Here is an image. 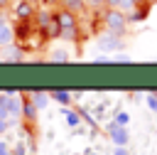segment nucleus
<instances>
[{
  "instance_id": "obj_1",
  "label": "nucleus",
  "mask_w": 157,
  "mask_h": 155,
  "mask_svg": "<svg viewBox=\"0 0 157 155\" xmlns=\"http://www.w3.org/2000/svg\"><path fill=\"white\" fill-rule=\"evenodd\" d=\"M101 20L105 25V32H113L118 37H123L125 30H128V15L120 12V10H115V7H105L101 12Z\"/></svg>"
},
{
  "instance_id": "obj_2",
  "label": "nucleus",
  "mask_w": 157,
  "mask_h": 155,
  "mask_svg": "<svg viewBox=\"0 0 157 155\" xmlns=\"http://www.w3.org/2000/svg\"><path fill=\"white\" fill-rule=\"evenodd\" d=\"M56 15V22H59V27H61V39H66V42H76L78 39V15H74V12H69V10H59V12H54Z\"/></svg>"
},
{
  "instance_id": "obj_3",
  "label": "nucleus",
  "mask_w": 157,
  "mask_h": 155,
  "mask_svg": "<svg viewBox=\"0 0 157 155\" xmlns=\"http://www.w3.org/2000/svg\"><path fill=\"white\" fill-rule=\"evenodd\" d=\"M120 47H123V39H120L118 34H113V32L98 34V49H101V52H118Z\"/></svg>"
},
{
  "instance_id": "obj_4",
  "label": "nucleus",
  "mask_w": 157,
  "mask_h": 155,
  "mask_svg": "<svg viewBox=\"0 0 157 155\" xmlns=\"http://www.w3.org/2000/svg\"><path fill=\"white\" fill-rule=\"evenodd\" d=\"M108 135H110V140H113L115 145H128V140H130L128 128H125V125H118L115 121L108 125Z\"/></svg>"
},
{
  "instance_id": "obj_5",
  "label": "nucleus",
  "mask_w": 157,
  "mask_h": 155,
  "mask_svg": "<svg viewBox=\"0 0 157 155\" xmlns=\"http://www.w3.org/2000/svg\"><path fill=\"white\" fill-rule=\"evenodd\" d=\"M15 15H17L20 22H25V20H34L37 10H34V5H32L29 0H20V2L15 5Z\"/></svg>"
},
{
  "instance_id": "obj_6",
  "label": "nucleus",
  "mask_w": 157,
  "mask_h": 155,
  "mask_svg": "<svg viewBox=\"0 0 157 155\" xmlns=\"http://www.w3.org/2000/svg\"><path fill=\"white\" fill-rule=\"evenodd\" d=\"M12 42H15V27L5 17H0V49L2 47H10Z\"/></svg>"
},
{
  "instance_id": "obj_7",
  "label": "nucleus",
  "mask_w": 157,
  "mask_h": 155,
  "mask_svg": "<svg viewBox=\"0 0 157 155\" xmlns=\"http://www.w3.org/2000/svg\"><path fill=\"white\" fill-rule=\"evenodd\" d=\"M2 54V62H22L25 59V49L17 47V44H10V47H2L0 49Z\"/></svg>"
},
{
  "instance_id": "obj_8",
  "label": "nucleus",
  "mask_w": 157,
  "mask_h": 155,
  "mask_svg": "<svg viewBox=\"0 0 157 155\" xmlns=\"http://www.w3.org/2000/svg\"><path fill=\"white\" fill-rule=\"evenodd\" d=\"M37 111H39V108L32 103V98H29V96H27V98H22V118H25V121H29V123H32V121L37 118Z\"/></svg>"
},
{
  "instance_id": "obj_9",
  "label": "nucleus",
  "mask_w": 157,
  "mask_h": 155,
  "mask_svg": "<svg viewBox=\"0 0 157 155\" xmlns=\"http://www.w3.org/2000/svg\"><path fill=\"white\" fill-rule=\"evenodd\" d=\"M61 7L69 10V12H74V15H81V12L88 10L86 7V0H61Z\"/></svg>"
},
{
  "instance_id": "obj_10",
  "label": "nucleus",
  "mask_w": 157,
  "mask_h": 155,
  "mask_svg": "<svg viewBox=\"0 0 157 155\" xmlns=\"http://www.w3.org/2000/svg\"><path fill=\"white\" fill-rule=\"evenodd\" d=\"M49 96H52V101H56V103H61V106H69V103L74 101V93H69V91H64V89L49 91Z\"/></svg>"
},
{
  "instance_id": "obj_11",
  "label": "nucleus",
  "mask_w": 157,
  "mask_h": 155,
  "mask_svg": "<svg viewBox=\"0 0 157 155\" xmlns=\"http://www.w3.org/2000/svg\"><path fill=\"white\" fill-rule=\"evenodd\" d=\"M29 98H32V103L42 111V108H47V106H49V98H52V96H49L47 91H32V93H29Z\"/></svg>"
},
{
  "instance_id": "obj_12",
  "label": "nucleus",
  "mask_w": 157,
  "mask_h": 155,
  "mask_svg": "<svg viewBox=\"0 0 157 155\" xmlns=\"http://www.w3.org/2000/svg\"><path fill=\"white\" fill-rule=\"evenodd\" d=\"M69 59H71V54L66 49H52L49 52V62H69Z\"/></svg>"
},
{
  "instance_id": "obj_13",
  "label": "nucleus",
  "mask_w": 157,
  "mask_h": 155,
  "mask_svg": "<svg viewBox=\"0 0 157 155\" xmlns=\"http://www.w3.org/2000/svg\"><path fill=\"white\" fill-rule=\"evenodd\" d=\"M64 118H66V123H69L71 128H76V125L81 123V113H76V111H69V108L64 111Z\"/></svg>"
},
{
  "instance_id": "obj_14",
  "label": "nucleus",
  "mask_w": 157,
  "mask_h": 155,
  "mask_svg": "<svg viewBox=\"0 0 157 155\" xmlns=\"http://www.w3.org/2000/svg\"><path fill=\"white\" fill-rule=\"evenodd\" d=\"M86 7L93 12H103L105 10V0H86Z\"/></svg>"
},
{
  "instance_id": "obj_15",
  "label": "nucleus",
  "mask_w": 157,
  "mask_h": 155,
  "mask_svg": "<svg viewBox=\"0 0 157 155\" xmlns=\"http://www.w3.org/2000/svg\"><path fill=\"white\" fill-rule=\"evenodd\" d=\"M128 121H130V116H128L125 111H120V113H115V123H118V125H128Z\"/></svg>"
},
{
  "instance_id": "obj_16",
  "label": "nucleus",
  "mask_w": 157,
  "mask_h": 155,
  "mask_svg": "<svg viewBox=\"0 0 157 155\" xmlns=\"http://www.w3.org/2000/svg\"><path fill=\"white\" fill-rule=\"evenodd\" d=\"M147 106H150V111L157 113V93H147Z\"/></svg>"
},
{
  "instance_id": "obj_17",
  "label": "nucleus",
  "mask_w": 157,
  "mask_h": 155,
  "mask_svg": "<svg viewBox=\"0 0 157 155\" xmlns=\"http://www.w3.org/2000/svg\"><path fill=\"white\" fill-rule=\"evenodd\" d=\"M12 123H15V121H10V118H0V135H2L5 130H10Z\"/></svg>"
},
{
  "instance_id": "obj_18",
  "label": "nucleus",
  "mask_w": 157,
  "mask_h": 155,
  "mask_svg": "<svg viewBox=\"0 0 157 155\" xmlns=\"http://www.w3.org/2000/svg\"><path fill=\"white\" fill-rule=\"evenodd\" d=\"M113 155H128V148H125V145H115Z\"/></svg>"
},
{
  "instance_id": "obj_19",
  "label": "nucleus",
  "mask_w": 157,
  "mask_h": 155,
  "mask_svg": "<svg viewBox=\"0 0 157 155\" xmlns=\"http://www.w3.org/2000/svg\"><path fill=\"white\" fill-rule=\"evenodd\" d=\"M0 155H10V145L5 140H0Z\"/></svg>"
},
{
  "instance_id": "obj_20",
  "label": "nucleus",
  "mask_w": 157,
  "mask_h": 155,
  "mask_svg": "<svg viewBox=\"0 0 157 155\" xmlns=\"http://www.w3.org/2000/svg\"><path fill=\"white\" fill-rule=\"evenodd\" d=\"M44 7H49V5H61V0H39Z\"/></svg>"
},
{
  "instance_id": "obj_21",
  "label": "nucleus",
  "mask_w": 157,
  "mask_h": 155,
  "mask_svg": "<svg viewBox=\"0 0 157 155\" xmlns=\"http://www.w3.org/2000/svg\"><path fill=\"white\" fill-rule=\"evenodd\" d=\"M113 62H130V57H128V54H115Z\"/></svg>"
},
{
  "instance_id": "obj_22",
  "label": "nucleus",
  "mask_w": 157,
  "mask_h": 155,
  "mask_svg": "<svg viewBox=\"0 0 157 155\" xmlns=\"http://www.w3.org/2000/svg\"><path fill=\"white\" fill-rule=\"evenodd\" d=\"M118 5H120V0H105V7H115L118 10Z\"/></svg>"
},
{
  "instance_id": "obj_23",
  "label": "nucleus",
  "mask_w": 157,
  "mask_h": 155,
  "mask_svg": "<svg viewBox=\"0 0 157 155\" xmlns=\"http://www.w3.org/2000/svg\"><path fill=\"white\" fill-rule=\"evenodd\" d=\"M12 155H25V145H17V148L12 150Z\"/></svg>"
},
{
  "instance_id": "obj_24",
  "label": "nucleus",
  "mask_w": 157,
  "mask_h": 155,
  "mask_svg": "<svg viewBox=\"0 0 157 155\" xmlns=\"http://www.w3.org/2000/svg\"><path fill=\"white\" fill-rule=\"evenodd\" d=\"M7 5H10V0H0V10H5Z\"/></svg>"
},
{
  "instance_id": "obj_25",
  "label": "nucleus",
  "mask_w": 157,
  "mask_h": 155,
  "mask_svg": "<svg viewBox=\"0 0 157 155\" xmlns=\"http://www.w3.org/2000/svg\"><path fill=\"white\" fill-rule=\"evenodd\" d=\"M0 118H7V116H5V111H2V108H0Z\"/></svg>"
},
{
  "instance_id": "obj_26",
  "label": "nucleus",
  "mask_w": 157,
  "mask_h": 155,
  "mask_svg": "<svg viewBox=\"0 0 157 155\" xmlns=\"http://www.w3.org/2000/svg\"><path fill=\"white\" fill-rule=\"evenodd\" d=\"M0 62H2V54H0Z\"/></svg>"
},
{
  "instance_id": "obj_27",
  "label": "nucleus",
  "mask_w": 157,
  "mask_h": 155,
  "mask_svg": "<svg viewBox=\"0 0 157 155\" xmlns=\"http://www.w3.org/2000/svg\"><path fill=\"white\" fill-rule=\"evenodd\" d=\"M150 2H157V0H150Z\"/></svg>"
},
{
  "instance_id": "obj_28",
  "label": "nucleus",
  "mask_w": 157,
  "mask_h": 155,
  "mask_svg": "<svg viewBox=\"0 0 157 155\" xmlns=\"http://www.w3.org/2000/svg\"><path fill=\"white\" fill-rule=\"evenodd\" d=\"M91 155H96V153H91Z\"/></svg>"
}]
</instances>
